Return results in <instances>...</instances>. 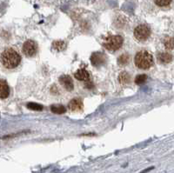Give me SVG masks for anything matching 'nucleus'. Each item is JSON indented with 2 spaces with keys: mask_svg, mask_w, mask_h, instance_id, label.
Masks as SVG:
<instances>
[{
  "mask_svg": "<svg viewBox=\"0 0 174 173\" xmlns=\"http://www.w3.org/2000/svg\"><path fill=\"white\" fill-rule=\"evenodd\" d=\"M173 57L171 53L168 52H161L158 54V60L161 64H168L171 63Z\"/></svg>",
  "mask_w": 174,
  "mask_h": 173,
  "instance_id": "9d476101",
  "label": "nucleus"
},
{
  "mask_svg": "<svg viewBox=\"0 0 174 173\" xmlns=\"http://www.w3.org/2000/svg\"><path fill=\"white\" fill-rule=\"evenodd\" d=\"M1 62L5 68L14 69L21 62V57L16 50L12 48H7L2 52Z\"/></svg>",
  "mask_w": 174,
  "mask_h": 173,
  "instance_id": "f257e3e1",
  "label": "nucleus"
},
{
  "mask_svg": "<svg viewBox=\"0 0 174 173\" xmlns=\"http://www.w3.org/2000/svg\"><path fill=\"white\" fill-rule=\"evenodd\" d=\"M38 51V45L33 40H27L23 45V52L26 57H33Z\"/></svg>",
  "mask_w": 174,
  "mask_h": 173,
  "instance_id": "39448f33",
  "label": "nucleus"
},
{
  "mask_svg": "<svg viewBox=\"0 0 174 173\" xmlns=\"http://www.w3.org/2000/svg\"><path fill=\"white\" fill-rule=\"evenodd\" d=\"M91 62L94 66H100L105 64L106 62V56L101 52L92 53L91 56Z\"/></svg>",
  "mask_w": 174,
  "mask_h": 173,
  "instance_id": "0eeeda50",
  "label": "nucleus"
},
{
  "mask_svg": "<svg viewBox=\"0 0 174 173\" xmlns=\"http://www.w3.org/2000/svg\"><path fill=\"white\" fill-rule=\"evenodd\" d=\"M59 83L64 89L68 91H72L74 88V84H73V81H72V78L68 75H63L61 76L59 79H58Z\"/></svg>",
  "mask_w": 174,
  "mask_h": 173,
  "instance_id": "423d86ee",
  "label": "nucleus"
},
{
  "mask_svg": "<svg viewBox=\"0 0 174 173\" xmlns=\"http://www.w3.org/2000/svg\"><path fill=\"white\" fill-rule=\"evenodd\" d=\"M134 62H135L137 67L141 70H148L154 64L153 57L151 56V53L144 50L137 52L135 58H134Z\"/></svg>",
  "mask_w": 174,
  "mask_h": 173,
  "instance_id": "f03ea898",
  "label": "nucleus"
},
{
  "mask_svg": "<svg viewBox=\"0 0 174 173\" xmlns=\"http://www.w3.org/2000/svg\"><path fill=\"white\" fill-rule=\"evenodd\" d=\"M27 107L30 110H35V111H42L43 110V106L35 103H30L27 105Z\"/></svg>",
  "mask_w": 174,
  "mask_h": 173,
  "instance_id": "6ab92c4d",
  "label": "nucleus"
},
{
  "mask_svg": "<svg viewBox=\"0 0 174 173\" xmlns=\"http://www.w3.org/2000/svg\"><path fill=\"white\" fill-rule=\"evenodd\" d=\"M68 107L69 109L71 110L72 111H74V112L80 111L81 110L83 109V103L79 98H75V99H72V101L69 103Z\"/></svg>",
  "mask_w": 174,
  "mask_h": 173,
  "instance_id": "1a4fd4ad",
  "label": "nucleus"
},
{
  "mask_svg": "<svg viewBox=\"0 0 174 173\" xmlns=\"http://www.w3.org/2000/svg\"><path fill=\"white\" fill-rule=\"evenodd\" d=\"M52 111L54 113H57V114H63L65 112V108L62 105H52L51 107Z\"/></svg>",
  "mask_w": 174,
  "mask_h": 173,
  "instance_id": "dca6fc26",
  "label": "nucleus"
},
{
  "mask_svg": "<svg viewBox=\"0 0 174 173\" xmlns=\"http://www.w3.org/2000/svg\"><path fill=\"white\" fill-rule=\"evenodd\" d=\"M172 0H153L154 4L159 7H166L171 3Z\"/></svg>",
  "mask_w": 174,
  "mask_h": 173,
  "instance_id": "f3484780",
  "label": "nucleus"
},
{
  "mask_svg": "<svg viewBox=\"0 0 174 173\" xmlns=\"http://www.w3.org/2000/svg\"><path fill=\"white\" fill-rule=\"evenodd\" d=\"M53 49H55L56 51H61L65 48V44L63 41H56L52 44Z\"/></svg>",
  "mask_w": 174,
  "mask_h": 173,
  "instance_id": "2eb2a0df",
  "label": "nucleus"
},
{
  "mask_svg": "<svg viewBox=\"0 0 174 173\" xmlns=\"http://www.w3.org/2000/svg\"><path fill=\"white\" fill-rule=\"evenodd\" d=\"M164 45L165 47L168 50H173L174 49V38H171V37H167L166 38L164 39Z\"/></svg>",
  "mask_w": 174,
  "mask_h": 173,
  "instance_id": "f8f14e48",
  "label": "nucleus"
},
{
  "mask_svg": "<svg viewBox=\"0 0 174 173\" xmlns=\"http://www.w3.org/2000/svg\"><path fill=\"white\" fill-rule=\"evenodd\" d=\"M10 94V89L8 84L5 83L4 80H2L0 82V98L2 99L6 98Z\"/></svg>",
  "mask_w": 174,
  "mask_h": 173,
  "instance_id": "9b49d317",
  "label": "nucleus"
},
{
  "mask_svg": "<svg viewBox=\"0 0 174 173\" xmlns=\"http://www.w3.org/2000/svg\"><path fill=\"white\" fill-rule=\"evenodd\" d=\"M75 78L79 81L83 82H88L90 81V73L87 72L85 69H79V71L75 72Z\"/></svg>",
  "mask_w": 174,
  "mask_h": 173,
  "instance_id": "6e6552de",
  "label": "nucleus"
},
{
  "mask_svg": "<svg viewBox=\"0 0 174 173\" xmlns=\"http://www.w3.org/2000/svg\"><path fill=\"white\" fill-rule=\"evenodd\" d=\"M146 79H147V77L145 74H141V75L137 76L136 78H135V83L137 84H142L146 81Z\"/></svg>",
  "mask_w": 174,
  "mask_h": 173,
  "instance_id": "a211bd4d",
  "label": "nucleus"
},
{
  "mask_svg": "<svg viewBox=\"0 0 174 173\" xmlns=\"http://www.w3.org/2000/svg\"><path fill=\"white\" fill-rule=\"evenodd\" d=\"M129 60H130V57L127 53H124V54H122L121 56L118 57V59H117V62H118V64L122 65V66H124V65H126V64L129 63Z\"/></svg>",
  "mask_w": 174,
  "mask_h": 173,
  "instance_id": "ddd939ff",
  "label": "nucleus"
},
{
  "mask_svg": "<svg viewBox=\"0 0 174 173\" xmlns=\"http://www.w3.org/2000/svg\"><path fill=\"white\" fill-rule=\"evenodd\" d=\"M123 38L118 35H112L109 36L105 39L104 41V46L105 48L111 51H115L121 48L123 45Z\"/></svg>",
  "mask_w": 174,
  "mask_h": 173,
  "instance_id": "7ed1b4c3",
  "label": "nucleus"
},
{
  "mask_svg": "<svg viewBox=\"0 0 174 173\" xmlns=\"http://www.w3.org/2000/svg\"><path fill=\"white\" fill-rule=\"evenodd\" d=\"M151 35V29L146 24H140L134 30V37L138 41L144 42L147 40Z\"/></svg>",
  "mask_w": 174,
  "mask_h": 173,
  "instance_id": "20e7f679",
  "label": "nucleus"
},
{
  "mask_svg": "<svg viewBox=\"0 0 174 173\" xmlns=\"http://www.w3.org/2000/svg\"><path fill=\"white\" fill-rule=\"evenodd\" d=\"M118 80L121 84H128L131 80V77L127 72H122L118 77Z\"/></svg>",
  "mask_w": 174,
  "mask_h": 173,
  "instance_id": "4468645a",
  "label": "nucleus"
}]
</instances>
